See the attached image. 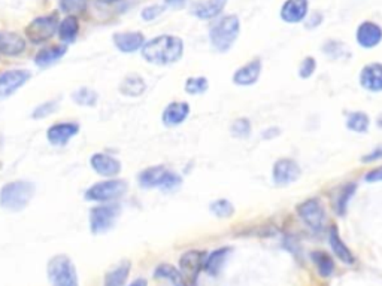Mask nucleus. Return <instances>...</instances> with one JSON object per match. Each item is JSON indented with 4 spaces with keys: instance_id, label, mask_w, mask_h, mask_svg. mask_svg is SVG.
Wrapping results in <instances>:
<instances>
[{
    "instance_id": "f257e3e1",
    "label": "nucleus",
    "mask_w": 382,
    "mask_h": 286,
    "mask_svg": "<svg viewBox=\"0 0 382 286\" xmlns=\"http://www.w3.org/2000/svg\"><path fill=\"white\" fill-rule=\"evenodd\" d=\"M184 53V42L171 34H162L142 46V57L148 63L166 66L176 63Z\"/></svg>"
},
{
    "instance_id": "f03ea898",
    "label": "nucleus",
    "mask_w": 382,
    "mask_h": 286,
    "mask_svg": "<svg viewBox=\"0 0 382 286\" xmlns=\"http://www.w3.org/2000/svg\"><path fill=\"white\" fill-rule=\"evenodd\" d=\"M34 191L36 186L30 181L9 182L0 191V206L9 212H21L29 206Z\"/></svg>"
},
{
    "instance_id": "7ed1b4c3",
    "label": "nucleus",
    "mask_w": 382,
    "mask_h": 286,
    "mask_svg": "<svg viewBox=\"0 0 382 286\" xmlns=\"http://www.w3.org/2000/svg\"><path fill=\"white\" fill-rule=\"evenodd\" d=\"M241 30V22L236 15L223 17L215 26L211 29V43L217 51L225 53L229 51Z\"/></svg>"
},
{
    "instance_id": "20e7f679",
    "label": "nucleus",
    "mask_w": 382,
    "mask_h": 286,
    "mask_svg": "<svg viewBox=\"0 0 382 286\" xmlns=\"http://www.w3.org/2000/svg\"><path fill=\"white\" fill-rule=\"evenodd\" d=\"M183 179L164 165L148 167L139 175V184L143 188H160L163 191H175L181 185Z\"/></svg>"
},
{
    "instance_id": "39448f33",
    "label": "nucleus",
    "mask_w": 382,
    "mask_h": 286,
    "mask_svg": "<svg viewBox=\"0 0 382 286\" xmlns=\"http://www.w3.org/2000/svg\"><path fill=\"white\" fill-rule=\"evenodd\" d=\"M48 279L53 286H79L74 262L67 255H55L48 262Z\"/></svg>"
},
{
    "instance_id": "423d86ee",
    "label": "nucleus",
    "mask_w": 382,
    "mask_h": 286,
    "mask_svg": "<svg viewBox=\"0 0 382 286\" xmlns=\"http://www.w3.org/2000/svg\"><path fill=\"white\" fill-rule=\"evenodd\" d=\"M121 213V206L118 203L99 205L90 210V230L93 234H103L115 225Z\"/></svg>"
},
{
    "instance_id": "0eeeda50",
    "label": "nucleus",
    "mask_w": 382,
    "mask_h": 286,
    "mask_svg": "<svg viewBox=\"0 0 382 286\" xmlns=\"http://www.w3.org/2000/svg\"><path fill=\"white\" fill-rule=\"evenodd\" d=\"M127 186V182L123 181V179H110V181H102L90 186L84 197L88 201L98 203L114 201L126 194Z\"/></svg>"
},
{
    "instance_id": "6e6552de",
    "label": "nucleus",
    "mask_w": 382,
    "mask_h": 286,
    "mask_svg": "<svg viewBox=\"0 0 382 286\" xmlns=\"http://www.w3.org/2000/svg\"><path fill=\"white\" fill-rule=\"evenodd\" d=\"M58 17L57 14L44 15L33 20L26 27V36L32 43H44L50 41L58 30Z\"/></svg>"
},
{
    "instance_id": "1a4fd4ad",
    "label": "nucleus",
    "mask_w": 382,
    "mask_h": 286,
    "mask_svg": "<svg viewBox=\"0 0 382 286\" xmlns=\"http://www.w3.org/2000/svg\"><path fill=\"white\" fill-rule=\"evenodd\" d=\"M205 259L206 254L202 252V250H187L185 254L181 255L179 258V270L184 274V278L190 280V283L195 286L199 273L203 270V266H205Z\"/></svg>"
},
{
    "instance_id": "9d476101",
    "label": "nucleus",
    "mask_w": 382,
    "mask_h": 286,
    "mask_svg": "<svg viewBox=\"0 0 382 286\" xmlns=\"http://www.w3.org/2000/svg\"><path fill=\"white\" fill-rule=\"evenodd\" d=\"M32 78L29 70H8L0 75V100L9 99Z\"/></svg>"
},
{
    "instance_id": "9b49d317",
    "label": "nucleus",
    "mask_w": 382,
    "mask_h": 286,
    "mask_svg": "<svg viewBox=\"0 0 382 286\" xmlns=\"http://www.w3.org/2000/svg\"><path fill=\"white\" fill-rule=\"evenodd\" d=\"M297 213L312 230H320L324 222V209L317 198H310L297 206Z\"/></svg>"
},
{
    "instance_id": "f8f14e48",
    "label": "nucleus",
    "mask_w": 382,
    "mask_h": 286,
    "mask_svg": "<svg viewBox=\"0 0 382 286\" xmlns=\"http://www.w3.org/2000/svg\"><path fill=\"white\" fill-rule=\"evenodd\" d=\"M78 133H79V125L77 123H58L48 128L46 139L55 147H63Z\"/></svg>"
},
{
    "instance_id": "ddd939ff",
    "label": "nucleus",
    "mask_w": 382,
    "mask_h": 286,
    "mask_svg": "<svg viewBox=\"0 0 382 286\" xmlns=\"http://www.w3.org/2000/svg\"><path fill=\"white\" fill-rule=\"evenodd\" d=\"M90 164L93 170L105 177H115L121 172V163H119L115 157H111L107 154L98 152L90 158Z\"/></svg>"
},
{
    "instance_id": "4468645a",
    "label": "nucleus",
    "mask_w": 382,
    "mask_h": 286,
    "mask_svg": "<svg viewBox=\"0 0 382 286\" xmlns=\"http://www.w3.org/2000/svg\"><path fill=\"white\" fill-rule=\"evenodd\" d=\"M301 175V169L296 161L290 158L278 160L273 165V181L278 185H289Z\"/></svg>"
},
{
    "instance_id": "2eb2a0df",
    "label": "nucleus",
    "mask_w": 382,
    "mask_h": 286,
    "mask_svg": "<svg viewBox=\"0 0 382 286\" xmlns=\"http://www.w3.org/2000/svg\"><path fill=\"white\" fill-rule=\"evenodd\" d=\"M114 43L121 53H135L145 45V38L140 32H126V33H115Z\"/></svg>"
},
{
    "instance_id": "dca6fc26",
    "label": "nucleus",
    "mask_w": 382,
    "mask_h": 286,
    "mask_svg": "<svg viewBox=\"0 0 382 286\" xmlns=\"http://www.w3.org/2000/svg\"><path fill=\"white\" fill-rule=\"evenodd\" d=\"M227 0H196L191 6V12L200 20H211L220 15Z\"/></svg>"
},
{
    "instance_id": "f3484780",
    "label": "nucleus",
    "mask_w": 382,
    "mask_h": 286,
    "mask_svg": "<svg viewBox=\"0 0 382 286\" xmlns=\"http://www.w3.org/2000/svg\"><path fill=\"white\" fill-rule=\"evenodd\" d=\"M26 50V41L18 33L12 32H0V53L15 57Z\"/></svg>"
},
{
    "instance_id": "a211bd4d",
    "label": "nucleus",
    "mask_w": 382,
    "mask_h": 286,
    "mask_svg": "<svg viewBox=\"0 0 382 286\" xmlns=\"http://www.w3.org/2000/svg\"><path fill=\"white\" fill-rule=\"evenodd\" d=\"M382 41V29L372 21L360 24L357 30V42L363 48H374Z\"/></svg>"
},
{
    "instance_id": "6ab92c4d",
    "label": "nucleus",
    "mask_w": 382,
    "mask_h": 286,
    "mask_svg": "<svg viewBox=\"0 0 382 286\" xmlns=\"http://www.w3.org/2000/svg\"><path fill=\"white\" fill-rule=\"evenodd\" d=\"M190 115V104L185 102H175L167 104V107L163 112V123L167 127H175L183 124Z\"/></svg>"
},
{
    "instance_id": "aec40b11",
    "label": "nucleus",
    "mask_w": 382,
    "mask_h": 286,
    "mask_svg": "<svg viewBox=\"0 0 382 286\" xmlns=\"http://www.w3.org/2000/svg\"><path fill=\"white\" fill-rule=\"evenodd\" d=\"M261 72V62L258 58L253 60V62H249L248 64L242 66L241 69H237L233 75V82L236 86H253V83L257 82L258 76Z\"/></svg>"
},
{
    "instance_id": "412c9836",
    "label": "nucleus",
    "mask_w": 382,
    "mask_h": 286,
    "mask_svg": "<svg viewBox=\"0 0 382 286\" xmlns=\"http://www.w3.org/2000/svg\"><path fill=\"white\" fill-rule=\"evenodd\" d=\"M308 14V0H286L281 9V18L286 22L302 21Z\"/></svg>"
},
{
    "instance_id": "4be33fe9",
    "label": "nucleus",
    "mask_w": 382,
    "mask_h": 286,
    "mask_svg": "<svg viewBox=\"0 0 382 286\" xmlns=\"http://www.w3.org/2000/svg\"><path fill=\"white\" fill-rule=\"evenodd\" d=\"M362 86L369 91H382V64H367L360 75Z\"/></svg>"
},
{
    "instance_id": "5701e85b",
    "label": "nucleus",
    "mask_w": 382,
    "mask_h": 286,
    "mask_svg": "<svg viewBox=\"0 0 382 286\" xmlns=\"http://www.w3.org/2000/svg\"><path fill=\"white\" fill-rule=\"evenodd\" d=\"M154 278L167 280L172 286H188L187 279L184 278L181 270L167 264V262H162L160 266H157V268L154 271Z\"/></svg>"
},
{
    "instance_id": "b1692460",
    "label": "nucleus",
    "mask_w": 382,
    "mask_h": 286,
    "mask_svg": "<svg viewBox=\"0 0 382 286\" xmlns=\"http://www.w3.org/2000/svg\"><path fill=\"white\" fill-rule=\"evenodd\" d=\"M330 246L333 249L334 255H336L342 262H345V264H350V266L354 264V261H355L354 255L351 254L348 246L342 242L338 226H331L330 229Z\"/></svg>"
},
{
    "instance_id": "393cba45",
    "label": "nucleus",
    "mask_w": 382,
    "mask_h": 286,
    "mask_svg": "<svg viewBox=\"0 0 382 286\" xmlns=\"http://www.w3.org/2000/svg\"><path fill=\"white\" fill-rule=\"evenodd\" d=\"M67 53V48L57 45V46H48L42 48V50L36 54L34 57V63L39 67H48L54 63H57L60 58H62Z\"/></svg>"
},
{
    "instance_id": "a878e982",
    "label": "nucleus",
    "mask_w": 382,
    "mask_h": 286,
    "mask_svg": "<svg viewBox=\"0 0 382 286\" xmlns=\"http://www.w3.org/2000/svg\"><path fill=\"white\" fill-rule=\"evenodd\" d=\"M230 247H221L213 250L212 254H209L205 259V266H203V270H205L211 276H217V274L221 271L224 262L230 254Z\"/></svg>"
},
{
    "instance_id": "bb28decb",
    "label": "nucleus",
    "mask_w": 382,
    "mask_h": 286,
    "mask_svg": "<svg viewBox=\"0 0 382 286\" xmlns=\"http://www.w3.org/2000/svg\"><path fill=\"white\" fill-rule=\"evenodd\" d=\"M147 90V83L139 75H129L119 83V93L127 97H139Z\"/></svg>"
},
{
    "instance_id": "cd10ccee",
    "label": "nucleus",
    "mask_w": 382,
    "mask_h": 286,
    "mask_svg": "<svg viewBox=\"0 0 382 286\" xmlns=\"http://www.w3.org/2000/svg\"><path fill=\"white\" fill-rule=\"evenodd\" d=\"M130 268H131L130 262L123 261L121 264H118L115 268L106 273L103 286H124L130 274Z\"/></svg>"
},
{
    "instance_id": "c85d7f7f",
    "label": "nucleus",
    "mask_w": 382,
    "mask_h": 286,
    "mask_svg": "<svg viewBox=\"0 0 382 286\" xmlns=\"http://www.w3.org/2000/svg\"><path fill=\"white\" fill-rule=\"evenodd\" d=\"M78 33H79V22H78L77 17L69 15L62 22H60L58 34H60V39H62L63 42H66V43L74 42L77 39Z\"/></svg>"
},
{
    "instance_id": "c756f323",
    "label": "nucleus",
    "mask_w": 382,
    "mask_h": 286,
    "mask_svg": "<svg viewBox=\"0 0 382 286\" xmlns=\"http://www.w3.org/2000/svg\"><path fill=\"white\" fill-rule=\"evenodd\" d=\"M310 258H312L314 264L318 268V273L321 274L322 278L331 276L333 270H334V262L329 254L322 252V250H315V252L310 254Z\"/></svg>"
},
{
    "instance_id": "7c9ffc66",
    "label": "nucleus",
    "mask_w": 382,
    "mask_h": 286,
    "mask_svg": "<svg viewBox=\"0 0 382 286\" xmlns=\"http://www.w3.org/2000/svg\"><path fill=\"white\" fill-rule=\"evenodd\" d=\"M72 100H74L79 106L93 107V106L98 104L99 95H98V93H96L94 90L84 87V88H79L75 93H72Z\"/></svg>"
},
{
    "instance_id": "2f4dec72",
    "label": "nucleus",
    "mask_w": 382,
    "mask_h": 286,
    "mask_svg": "<svg viewBox=\"0 0 382 286\" xmlns=\"http://www.w3.org/2000/svg\"><path fill=\"white\" fill-rule=\"evenodd\" d=\"M350 130L355 131V133H366L369 128V118L363 112H353L348 116V123H346Z\"/></svg>"
},
{
    "instance_id": "473e14b6",
    "label": "nucleus",
    "mask_w": 382,
    "mask_h": 286,
    "mask_svg": "<svg viewBox=\"0 0 382 286\" xmlns=\"http://www.w3.org/2000/svg\"><path fill=\"white\" fill-rule=\"evenodd\" d=\"M208 79L203 76H195V78H188L185 81V91L191 95H197V94H203L208 90Z\"/></svg>"
},
{
    "instance_id": "72a5a7b5",
    "label": "nucleus",
    "mask_w": 382,
    "mask_h": 286,
    "mask_svg": "<svg viewBox=\"0 0 382 286\" xmlns=\"http://www.w3.org/2000/svg\"><path fill=\"white\" fill-rule=\"evenodd\" d=\"M211 212L218 218H229L235 213V207L229 200H217L211 205Z\"/></svg>"
},
{
    "instance_id": "f704fd0d",
    "label": "nucleus",
    "mask_w": 382,
    "mask_h": 286,
    "mask_svg": "<svg viewBox=\"0 0 382 286\" xmlns=\"http://www.w3.org/2000/svg\"><path fill=\"white\" fill-rule=\"evenodd\" d=\"M87 0H60V6L69 15H79L87 9Z\"/></svg>"
},
{
    "instance_id": "c9c22d12",
    "label": "nucleus",
    "mask_w": 382,
    "mask_h": 286,
    "mask_svg": "<svg viewBox=\"0 0 382 286\" xmlns=\"http://www.w3.org/2000/svg\"><path fill=\"white\" fill-rule=\"evenodd\" d=\"M251 133V123L246 118H239L232 124V135L235 137H248Z\"/></svg>"
},
{
    "instance_id": "e433bc0d",
    "label": "nucleus",
    "mask_w": 382,
    "mask_h": 286,
    "mask_svg": "<svg viewBox=\"0 0 382 286\" xmlns=\"http://www.w3.org/2000/svg\"><path fill=\"white\" fill-rule=\"evenodd\" d=\"M57 104H58V100H50V102L39 104L32 114L33 119H42V118L50 116L57 109Z\"/></svg>"
},
{
    "instance_id": "4c0bfd02",
    "label": "nucleus",
    "mask_w": 382,
    "mask_h": 286,
    "mask_svg": "<svg viewBox=\"0 0 382 286\" xmlns=\"http://www.w3.org/2000/svg\"><path fill=\"white\" fill-rule=\"evenodd\" d=\"M354 191H355V185L354 184H350L348 186L343 188V191L341 193V197L338 200V212H339V214L345 213L346 205H348V201H350L351 196L354 194Z\"/></svg>"
},
{
    "instance_id": "58836bf2",
    "label": "nucleus",
    "mask_w": 382,
    "mask_h": 286,
    "mask_svg": "<svg viewBox=\"0 0 382 286\" xmlns=\"http://www.w3.org/2000/svg\"><path fill=\"white\" fill-rule=\"evenodd\" d=\"M315 67H317L315 58L314 57H306L303 60V63L301 66V72H298V74H301L302 78H309L315 72Z\"/></svg>"
},
{
    "instance_id": "ea45409f",
    "label": "nucleus",
    "mask_w": 382,
    "mask_h": 286,
    "mask_svg": "<svg viewBox=\"0 0 382 286\" xmlns=\"http://www.w3.org/2000/svg\"><path fill=\"white\" fill-rule=\"evenodd\" d=\"M163 11H164V8L160 6V5H151V6H148V8H145L142 11V17H143V20L151 21L154 18L160 17L163 14Z\"/></svg>"
},
{
    "instance_id": "a19ab883",
    "label": "nucleus",
    "mask_w": 382,
    "mask_h": 286,
    "mask_svg": "<svg viewBox=\"0 0 382 286\" xmlns=\"http://www.w3.org/2000/svg\"><path fill=\"white\" fill-rule=\"evenodd\" d=\"M366 181L367 182H382V167H378V169L369 172L366 175Z\"/></svg>"
},
{
    "instance_id": "79ce46f5",
    "label": "nucleus",
    "mask_w": 382,
    "mask_h": 286,
    "mask_svg": "<svg viewBox=\"0 0 382 286\" xmlns=\"http://www.w3.org/2000/svg\"><path fill=\"white\" fill-rule=\"evenodd\" d=\"M379 158H382V147L376 148L374 152H370L369 155H366V157H363V161L367 163V161H375Z\"/></svg>"
},
{
    "instance_id": "37998d69",
    "label": "nucleus",
    "mask_w": 382,
    "mask_h": 286,
    "mask_svg": "<svg viewBox=\"0 0 382 286\" xmlns=\"http://www.w3.org/2000/svg\"><path fill=\"white\" fill-rule=\"evenodd\" d=\"M164 2H166V5H167V6H171V8L178 9V8H183V6L185 5L187 0H164Z\"/></svg>"
},
{
    "instance_id": "c03bdc74",
    "label": "nucleus",
    "mask_w": 382,
    "mask_h": 286,
    "mask_svg": "<svg viewBox=\"0 0 382 286\" xmlns=\"http://www.w3.org/2000/svg\"><path fill=\"white\" fill-rule=\"evenodd\" d=\"M321 20H322V17L318 14V12H315V14H314V20H309V26H312V27L318 26V24L321 22ZM309 26H308V27H309Z\"/></svg>"
},
{
    "instance_id": "a18cd8bd",
    "label": "nucleus",
    "mask_w": 382,
    "mask_h": 286,
    "mask_svg": "<svg viewBox=\"0 0 382 286\" xmlns=\"http://www.w3.org/2000/svg\"><path fill=\"white\" fill-rule=\"evenodd\" d=\"M130 286H148V283L145 279H136Z\"/></svg>"
},
{
    "instance_id": "49530a36",
    "label": "nucleus",
    "mask_w": 382,
    "mask_h": 286,
    "mask_svg": "<svg viewBox=\"0 0 382 286\" xmlns=\"http://www.w3.org/2000/svg\"><path fill=\"white\" fill-rule=\"evenodd\" d=\"M99 2L106 4V5H110V4H115V2H118V0H99Z\"/></svg>"
}]
</instances>
